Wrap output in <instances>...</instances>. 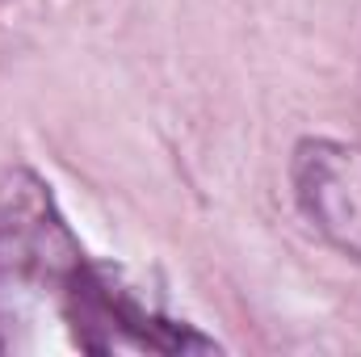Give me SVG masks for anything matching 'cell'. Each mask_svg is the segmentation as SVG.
I'll return each mask as SVG.
<instances>
[{
	"label": "cell",
	"instance_id": "3",
	"mask_svg": "<svg viewBox=\"0 0 361 357\" xmlns=\"http://www.w3.org/2000/svg\"><path fill=\"white\" fill-rule=\"evenodd\" d=\"M294 193L302 214L349 257L361 261V147L307 139L294 152Z\"/></svg>",
	"mask_w": 361,
	"mask_h": 357
},
{
	"label": "cell",
	"instance_id": "2",
	"mask_svg": "<svg viewBox=\"0 0 361 357\" xmlns=\"http://www.w3.org/2000/svg\"><path fill=\"white\" fill-rule=\"evenodd\" d=\"M63 320L76 332V345L89 353H114V349H152V353H189V349H214L210 337L193 332L135 298L109 269L85 265L76 286L59 303Z\"/></svg>",
	"mask_w": 361,
	"mask_h": 357
},
{
	"label": "cell",
	"instance_id": "4",
	"mask_svg": "<svg viewBox=\"0 0 361 357\" xmlns=\"http://www.w3.org/2000/svg\"><path fill=\"white\" fill-rule=\"evenodd\" d=\"M0 349H4V341H0Z\"/></svg>",
	"mask_w": 361,
	"mask_h": 357
},
{
	"label": "cell",
	"instance_id": "1",
	"mask_svg": "<svg viewBox=\"0 0 361 357\" xmlns=\"http://www.w3.org/2000/svg\"><path fill=\"white\" fill-rule=\"evenodd\" d=\"M89 257L59 214L47 181L30 169H13L0 177V286L51 294L59 307L76 286Z\"/></svg>",
	"mask_w": 361,
	"mask_h": 357
}]
</instances>
